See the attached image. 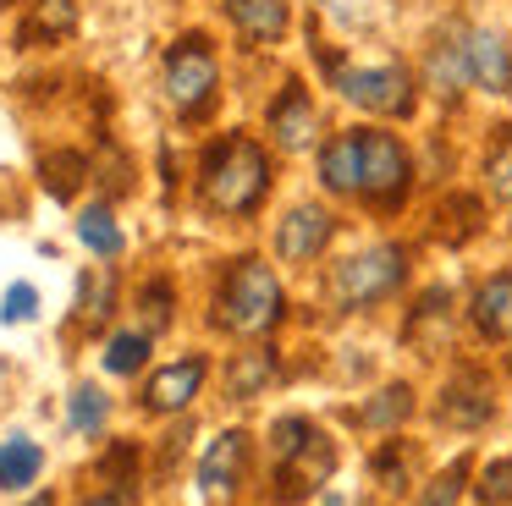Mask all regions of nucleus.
Masks as SVG:
<instances>
[{
    "label": "nucleus",
    "instance_id": "obj_1",
    "mask_svg": "<svg viewBox=\"0 0 512 506\" xmlns=\"http://www.w3.org/2000/svg\"><path fill=\"white\" fill-rule=\"evenodd\" d=\"M204 204L221 209V215H254L259 198H265L270 187V160L265 149H259L248 132H232V138H221L210 154H204Z\"/></svg>",
    "mask_w": 512,
    "mask_h": 506
},
{
    "label": "nucleus",
    "instance_id": "obj_2",
    "mask_svg": "<svg viewBox=\"0 0 512 506\" xmlns=\"http://www.w3.org/2000/svg\"><path fill=\"white\" fill-rule=\"evenodd\" d=\"M221 325L237 336H265L281 325V281L265 259H237L221 286Z\"/></svg>",
    "mask_w": 512,
    "mask_h": 506
},
{
    "label": "nucleus",
    "instance_id": "obj_3",
    "mask_svg": "<svg viewBox=\"0 0 512 506\" xmlns=\"http://www.w3.org/2000/svg\"><path fill=\"white\" fill-rule=\"evenodd\" d=\"M402 270H408V264H402V248H391V242L364 248V253H353V259H342L331 270V297L342 308H369L386 292H397Z\"/></svg>",
    "mask_w": 512,
    "mask_h": 506
},
{
    "label": "nucleus",
    "instance_id": "obj_4",
    "mask_svg": "<svg viewBox=\"0 0 512 506\" xmlns=\"http://www.w3.org/2000/svg\"><path fill=\"white\" fill-rule=\"evenodd\" d=\"M358 154H364V171H358V198L369 204H402L408 193V149H402L391 132H358Z\"/></svg>",
    "mask_w": 512,
    "mask_h": 506
},
{
    "label": "nucleus",
    "instance_id": "obj_5",
    "mask_svg": "<svg viewBox=\"0 0 512 506\" xmlns=\"http://www.w3.org/2000/svg\"><path fill=\"white\" fill-rule=\"evenodd\" d=\"M210 94H215V50L199 33H188V39H177L166 50V99L182 116H193Z\"/></svg>",
    "mask_w": 512,
    "mask_h": 506
},
{
    "label": "nucleus",
    "instance_id": "obj_6",
    "mask_svg": "<svg viewBox=\"0 0 512 506\" xmlns=\"http://www.w3.org/2000/svg\"><path fill=\"white\" fill-rule=\"evenodd\" d=\"M336 88L375 116H408L413 110V77L402 66H336Z\"/></svg>",
    "mask_w": 512,
    "mask_h": 506
},
{
    "label": "nucleus",
    "instance_id": "obj_7",
    "mask_svg": "<svg viewBox=\"0 0 512 506\" xmlns=\"http://www.w3.org/2000/svg\"><path fill=\"white\" fill-rule=\"evenodd\" d=\"M463 66L468 83L485 88V94H512V44L490 28H463Z\"/></svg>",
    "mask_w": 512,
    "mask_h": 506
},
{
    "label": "nucleus",
    "instance_id": "obj_8",
    "mask_svg": "<svg viewBox=\"0 0 512 506\" xmlns=\"http://www.w3.org/2000/svg\"><path fill=\"white\" fill-rule=\"evenodd\" d=\"M331 231H336V220L325 215L320 204H298L287 220H281V231H276V253L287 264H309L314 253L331 242Z\"/></svg>",
    "mask_w": 512,
    "mask_h": 506
},
{
    "label": "nucleus",
    "instance_id": "obj_9",
    "mask_svg": "<svg viewBox=\"0 0 512 506\" xmlns=\"http://www.w3.org/2000/svg\"><path fill=\"white\" fill-rule=\"evenodd\" d=\"M270 132L281 149H309L314 143V99L303 83H287V94L270 105Z\"/></svg>",
    "mask_w": 512,
    "mask_h": 506
},
{
    "label": "nucleus",
    "instance_id": "obj_10",
    "mask_svg": "<svg viewBox=\"0 0 512 506\" xmlns=\"http://www.w3.org/2000/svg\"><path fill=\"white\" fill-rule=\"evenodd\" d=\"M243 457H248V440L237 435V429H226V435L204 451V462H199L204 495H221V501H226V495L237 490V479H243Z\"/></svg>",
    "mask_w": 512,
    "mask_h": 506
},
{
    "label": "nucleus",
    "instance_id": "obj_11",
    "mask_svg": "<svg viewBox=\"0 0 512 506\" xmlns=\"http://www.w3.org/2000/svg\"><path fill=\"white\" fill-rule=\"evenodd\" d=\"M199 385H204V358H182V363H171V369H160L155 380H149L144 402L155 407V413H177V407H188L193 396H199Z\"/></svg>",
    "mask_w": 512,
    "mask_h": 506
},
{
    "label": "nucleus",
    "instance_id": "obj_12",
    "mask_svg": "<svg viewBox=\"0 0 512 506\" xmlns=\"http://www.w3.org/2000/svg\"><path fill=\"white\" fill-rule=\"evenodd\" d=\"M474 325L490 341H512V270L490 275L474 292Z\"/></svg>",
    "mask_w": 512,
    "mask_h": 506
},
{
    "label": "nucleus",
    "instance_id": "obj_13",
    "mask_svg": "<svg viewBox=\"0 0 512 506\" xmlns=\"http://www.w3.org/2000/svg\"><path fill=\"white\" fill-rule=\"evenodd\" d=\"M331 462L336 457H331V446H325V435H314L303 451H292V457L281 462V479H276L281 484V501H298L303 490H314V484L331 473Z\"/></svg>",
    "mask_w": 512,
    "mask_h": 506
},
{
    "label": "nucleus",
    "instance_id": "obj_14",
    "mask_svg": "<svg viewBox=\"0 0 512 506\" xmlns=\"http://www.w3.org/2000/svg\"><path fill=\"white\" fill-rule=\"evenodd\" d=\"M226 17L254 44H276L287 33V0H226Z\"/></svg>",
    "mask_w": 512,
    "mask_h": 506
},
{
    "label": "nucleus",
    "instance_id": "obj_15",
    "mask_svg": "<svg viewBox=\"0 0 512 506\" xmlns=\"http://www.w3.org/2000/svg\"><path fill=\"white\" fill-rule=\"evenodd\" d=\"M441 418H446V424H457V429L485 424V418H490V396H485V385H479V374H457V380L446 385Z\"/></svg>",
    "mask_w": 512,
    "mask_h": 506
},
{
    "label": "nucleus",
    "instance_id": "obj_16",
    "mask_svg": "<svg viewBox=\"0 0 512 506\" xmlns=\"http://www.w3.org/2000/svg\"><path fill=\"white\" fill-rule=\"evenodd\" d=\"M358 171H364V154H358V132H342V138L325 143V154H320V176H325V187H331V193H347V198H353V193H358Z\"/></svg>",
    "mask_w": 512,
    "mask_h": 506
},
{
    "label": "nucleus",
    "instance_id": "obj_17",
    "mask_svg": "<svg viewBox=\"0 0 512 506\" xmlns=\"http://www.w3.org/2000/svg\"><path fill=\"white\" fill-rule=\"evenodd\" d=\"M39 468H45V451H39L28 435L0 440V490H23V484H34Z\"/></svg>",
    "mask_w": 512,
    "mask_h": 506
},
{
    "label": "nucleus",
    "instance_id": "obj_18",
    "mask_svg": "<svg viewBox=\"0 0 512 506\" xmlns=\"http://www.w3.org/2000/svg\"><path fill=\"white\" fill-rule=\"evenodd\" d=\"M270 380H276V358H270V352H243V358H237L232 369H226V385H232V396H237V402L259 396Z\"/></svg>",
    "mask_w": 512,
    "mask_h": 506
},
{
    "label": "nucleus",
    "instance_id": "obj_19",
    "mask_svg": "<svg viewBox=\"0 0 512 506\" xmlns=\"http://www.w3.org/2000/svg\"><path fill=\"white\" fill-rule=\"evenodd\" d=\"M78 237H83V248H94L100 259H116V253H122V231H116V220L105 204H89L78 215Z\"/></svg>",
    "mask_w": 512,
    "mask_h": 506
},
{
    "label": "nucleus",
    "instance_id": "obj_20",
    "mask_svg": "<svg viewBox=\"0 0 512 506\" xmlns=\"http://www.w3.org/2000/svg\"><path fill=\"white\" fill-rule=\"evenodd\" d=\"M72 22H78V0H39L28 28H23V39L34 44L39 33H45V39H61V33H72Z\"/></svg>",
    "mask_w": 512,
    "mask_h": 506
},
{
    "label": "nucleus",
    "instance_id": "obj_21",
    "mask_svg": "<svg viewBox=\"0 0 512 506\" xmlns=\"http://www.w3.org/2000/svg\"><path fill=\"white\" fill-rule=\"evenodd\" d=\"M485 182H490V193H496L501 204H512V127H501L496 143H490V154H485Z\"/></svg>",
    "mask_w": 512,
    "mask_h": 506
},
{
    "label": "nucleus",
    "instance_id": "obj_22",
    "mask_svg": "<svg viewBox=\"0 0 512 506\" xmlns=\"http://www.w3.org/2000/svg\"><path fill=\"white\" fill-rule=\"evenodd\" d=\"M144 358H149V330H122V336H111V347H105V369L111 374L144 369Z\"/></svg>",
    "mask_w": 512,
    "mask_h": 506
},
{
    "label": "nucleus",
    "instance_id": "obj_23",
    "mask_svg": "<svg viewBox=\"0 0 512 506\" xmlns=\"http://www.w3.org/2000/svg\"><path fill=\"white\" fill-rule=\"evenodd\" d=\"M408 413H413V391L408 385H391V391H380V402L358 407V424H402Z\"/></svg>",
    "mask_w": 512,
    "mask_h": 506
},
{
    "label": "nucleus",
    "instance_id": "obj_24",
    "mask_svg": "<svg viewBox=\"0 0 512 506\" xmlns=\"http://www.w3.org/2000/svg\"><path fill=\"white\" fill-rule=\"evenodd\" d=\"M325 17H336L342 28H375L380 17H386V6L380 0H320Z\"/></svg>",
    "mask_w": 512,
    "mask_h": 506
},
{
    "label": "nucleus",
    "instance_id": "obj_25",
    "mask_svg": "<svg viewBox=\"0 0 512 506\" xmlns=\"http://www.w3.org/2000/svg\"><path fill=\"white\" fill-rule=\"evenodd\" d=\"M314 435H320V429H314L309 418H281V424L270 429V451H276V462H287L292 451H303Z\"/></svg>",
    "mask_w": 512,
    "mask_h": 506
},
{
    "label": "nucleus",
    "instance_id": "obj_26",
    "mask_svg": "<svg viewBox=\"0 0 512 506\" xmlns=\"http://www.w3.org/2000/svg\"><path fill=\"white\" fill-rule=\"evenodd\" d=\"M474 495H479V501H485V506H507V501H512V457L490 462V468L479 473Z\"/></svg>",
    "mask_w": 512,
    "mask_h": 506
},
{
    "label": "nucleus",
    "instance_id": "obj_27",
    "mask_svg": "<svg viewBox=\"0 0 512 506\" xmlns=\"http://www.w3.org/2000/svg\"><path fill=\"white\" fill-rule=\"evenodd\" d=\"M67 418H72V429H100L105 424V396L94 391V385H78V391H72V407H67Z\"/></svg>",
    "mask_w": 512,
    "mask_h": 506
},
{
    "label": "nucleus",
    "instance_id": "obj_28",
    "mask_svg": "<svg viewBox=\"0 0 512 506\" xmlns=\"http://www.w3.org/2000/svg\"><path fill=\"white\" fill-rule=\"evenodd\" d=\"M463 473H468V462H452V468L430 484V495H424L419 506H457V495H463Z\"/></svg>",
    "mask_w": 512,
    "mask_h": 506
},
{
    "label": "nucleus",
    "instance_id": "obj_29",
    "mask_svg": "<svg viewBox=\"0 0 512 506\" xmlns=\"http://www.w3.org/2000/svg\"><path fill=\"white\" fill-rule=\"evenodd\" d=\"M78 171H83V160H78V154H50V160H45L50 193H56V198H67V193H72V182H78Z\"/></svg>",
    "mask_w": 512,
    "mask_h": 506
},
{
    "label": "nucleus",
    "instance_id": "obj_30",
    "mask_svg": "<svg viewBox=\"0 0 512 506\" xmlns=\"http://www.w3.org/2000/svg\"><path fill=\"white\" fill-rule=\"evenodd\" d=\"M34 286H12V292H6V303H0V319H6V325H23V319H34Z\"/></svg>",
    "mask_w": 512,
    "mask_h": 506
},
{
    "label": "nucleus",
    "instance_id": "obj_31",
    "mask_svg": "<svg viewBox=\"0 0 512 506\" xmlns=\"http://www.w3.org/2000/svg\"><path fill=\"white\" fill-rule=\"evenodd\" d=\"M160 325H166V286H149V292H144V330H160Z\"/></svg>",
    "mask_w": 512,
    "mask_h": 506
},
{
    "label": "nucleus",
    "instance_id": "obj_32",
    "mask_svg": "<svg viewBox=\"0 0 512 506\" xmlns=\"http://www.w3.org/2000/svg\"><path fill=\"white\" fill-rule=\"evenodd\" d=\"M89 506H122V495H94Z\"/></svg>",
    "mask_w": 512,
    "mask_h": 506
},
{
    "label": "nucleus",
    "instance_id": "obj_33",
    "mask_svg": "<svg viewBox=\"0 0 512 506\" xmlns=\"http://www.w3.org/2000/svg\"><path fill=\"white\" fill-rule=\"evenodd\" d=\"M28 506H50V501H28Z\"/></svg>",
    "mask_w": 512,
    "mask_h": 506
}]
</instances>
